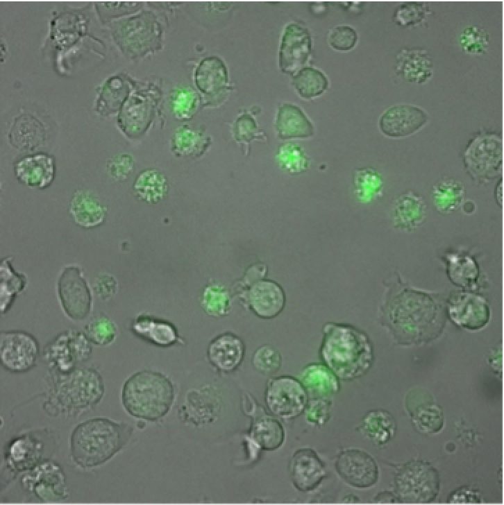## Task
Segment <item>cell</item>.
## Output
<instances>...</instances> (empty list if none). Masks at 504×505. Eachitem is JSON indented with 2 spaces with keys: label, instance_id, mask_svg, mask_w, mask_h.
<instances>
[{
  "label": "cell",
  "instance_id": "obj_1",
  "mask_svg": "<svg viewBox=\"0 0 504 505\" xmlns=\"http://www.w3.org/2000/svg\"><path fill=\"white\" fill-rule=\"evenodd\" d=\"M48 392L43 409L52 416L76 417L102 400L105 386L101 373L91 366H80L67 374L49 372Z\"/></svg>",
  "mask_w": 504,
  "mask_h": 505
},
{
  "label": "cell",
  "instance_id": "obj_2",
  "mask_svg": "<svg viewBox=\"0 0 504 505\" xmlns=\"http://www.w3.org/2000/svg\"><path fill=\"white\" fill-rule=\"evenodd\" d=\"M323 333L320 357L339 379L352 380L369 370L373 348L364 332L352 325L328 323Z\"/></svg>",
  "mask_w": 504,
  "mask_h": 505
},
{
  "label": "cell",
  "instance_id": "obj_3",
  "mask_svg": "<svg viewBox=\"0 0 504 505\" xmlns=\"http://www.w3.org/2000/svg\"><path fill=\"white\" fill-rule=\"evenodd\" d=\"M133 431L131 424L106 417L83 421L71 434V459L82 469L101 465L126 445Z\"/></svg>",
  "mask_w": 504,
  "mask_h": 505
},
{
  "label": "cell",
  "instance_id": "obj_4",
  "mask_svg": "<svg viewBox=\"0 0 504 505\" xmlns=\"http://www.w3.org/2000/svg\"><path fill=\"white\" fill-rule=\"evenodd\" d=\"M174 388L164 374L142 370L124 383L121 399L125 411L132 417L155 422L165 417L174 402Z\"/></svg>",
  "mask_w": 504,
  "mask_h": 505
},
{
  "label": "cell",
  "instance_id": "obj_5",
  "mask_svg": "<svg viewBox=\"0 0 504 505\" xmlns=\"http://www.w3.org/2000/svg\"><path fill=\"white\" fill-rule=\"evenodd\" d=\"M109 24L114 43L130 60L142 58L162 49L163 28L151 10H142Z\"/></svg>",
  "mask_w": 504,
  "mask_h": 505
},
{
  "label": "cell",
  "instance_id": "obj_6",
  "mask_svg": "<svg viewBox=\"0 0 504 505\" xmlns=\"http://www.w3.org/2000/svg\"><path fill=\"white\" fill-rule=\"evenodd\" d=\"M464 169L478 184L499 177L503 169V139L500 134L480 131L469 139L462 153Z\"/></svg>",
  "mask_w": 504,
  "mask_h": 505
},
{
  "label": "cell",
  "instance_id": "obj_7",
  "mask_svg": "<svg viewBox=\"0 0 504 505\" xmlns=\"http://www.w3.org/2000/svg\"><path fill=\"white\" fill-rule=\"evenodd\" d=\"M162 96L155 83H136L117 115V125L129 138H137L148 130Z\"/></svg>",
  "mask_w": 504,
  "mask_h": 505
},
{
  "label": "cell",
  "instance_id": "obj_8",
  "mask_svg": "<svg viewBox=\"0 0 504 505\" xmlns=\"http://www.w3.org/2000/svg\"><path fill=\"white\" fill-rule=\"evenodd\" d=\"M395 495L401 503L426 504L439 494L440 478L437 469L427 461L411 460L394 477Z\"/></svg>",
  "mask_w": 504,
  "mask_h": 505
},
{
  "label": "cell",
  "instance_id": "obj_9",
  "mask_svg": "<svg viewBox=\"0 0 504 505\" xmlns=\"http://www.w3.org/2000/svg\"><path fill=\"white\" fill-rule=\"evenodd\" d=\"M92 352V343L83 332L68 329L45 345L42 357L49 372L67 374L88 361Z\"/></svg>",
  "mask_w": 504,
  "mask_h": 505
},
{
  "label": "cell",
  "instance_id": "obj_10",
  "mask_svg": "<svg viewBox=\"0 0 504 505\" xmlns=\"http://www.w3.org/2000/svg\"><path fill=\"white\" fill-rule=\"evenodd\" d=\"M267 410L279 419L289 420L305 412L309 397L301 381L289 375L269 378L264 389Z\"/></svg>",
  "mask_w": 504,
  "mask_h": 505
},
{
  "label": "cell",
  "instance_id": "obj_11",
  "mask_svg": "<svg viewBox=\"0 0 504 505\" xmlns=\"http://www.w3.org/2000/svg\"><path fill=\"white\" fill-rule=\"evenodd\" d=\"M242 409L251 418L247 433L249 447L256 450L274 451L283 446L285 431L280 421L250 393L242 397Z\"/></svg>",
  "mask_w": 504,
  "mask_h": 505
},
{
  "label": "cell",
  "instance_id": "obj_12",
  "mask_svg": "<svg viewBox=\"0 0 504 505\" xmlns=\"http://www.w3.org/2000/svg\"><path fill=\"white\" fill-rule=\"evenodd\" d=\"M21 487L43 503L57 502L69 497L65 474L61 465L51 459L43 460L21 476Z\"/></svg>",
  "mask_w": 504,
  "mask_h": 505
},
{
  "label": "cell",
  "instance_id": "obj_13",
  "mask_svg": "<svg viewBox=\"0 0 504 505\" xmlns=\"http://www.w3.org/2000/svg\"><path fill=\"white\" fill-rule=\"evenodd\" d=\"M58 300L65 314L72 320H83L91 312L92 296L81 269L76 265L65 266L56 284Z\"/></svg>",
  "mask_w": 504,
  "mask_h": 505
},
{
  "label": "cell",
  "instance_id": "obj_14",
  "mask_svg": "<svg viewBox=\"0 0 504 505\" xmlns=\"http://www.w3.org/2000/svg\"><path fill=\"white\" fill-rule=\"evenodd\" d=\"M40 355L37 339L24 330H6L0 333V362L12 373H24L32 370Z\"/></svg>",
  "mask_w": 504,
  "mask_h": 505
},
{
  "label": "cell",
  "instance_id": "obj_15",
  "mask_svg": "<svg viewBox=\"0 0 504 505\" xmlns=\"http://www.w3.org/2000/svg\"><path fill=\"white\" fill-rule=\"evenodd\" d=\"M335 469L339 477L350 486L368 489L379 479V469L373 457L367 452L346 448L337 455Z\"/></svg>",
  "mask_w": 504,
  "mask_h": 505
},
{
  "label": "cell",
  "instance_id": "obj_16",
  "mask_svg": "<svg viewBox=\"0 0 504 505\" xmlns=\"http://www.w3.org/2000/svg\"><path fill=\"white\" fill-rule=\"evenodd\" d=\"M429 119L428 112L420 106L396 104L383 112L378 120V127L385 136L402 139L419 132Z\"/></svg>",
  "mask_w": 504,
  "mask_h": 505
},
{
  "label": "cell",
  "instance_id": "obj_17",
  "mask_svg": "<svg viewBox=\"0 0 504 505\" xmlns=\"http://www.w3.org/2000/svg\"><path fill=\"white\" fill-rule=\"evenodd\" d=\"M311 51L312 38L309 30L297 23L287 24L281 37L278 52L280 71L294 76L303 67Z\"/></svg>",
  "mask_w": 504,
  "mask_h": 505
},
{
  "label": "cell",
  "instance_id": "obj_18",
  "mask_svg": "<svg viewBox=\"0 0 504 505\" xmlns=\"http://www.w3.org/2000/svg\"><path fill=\"white\" fill-rule=\"evenodd\" d=\"M287 469L293 486L302 493L316 490L327 475L324 461L310 447L296 450L289 460Z\"/></svg>",
  "mask_w": 504,
  "mask_h": 505
},
{
  "label": "cell",
  "instance_id": "obj_19",
  "mask_svg": "<svg viewBox=\"0 0 504 505\" xmlns=\"http://www.w3.org/2000/svg\"><path fill=\"white\" fill-rule=\"evenodd\" d=\"M47 444L38 432L28 431L12 438L4 452V461L13 473L31 470L45 456Z\"/></svg>",
  "mask_w": 504,
  "mask_h": 505
},
{
  "label": "cell",
  "instance_id": "obj_20",
  "mask_svg": "<svg viewBox=\"0 0 504 505\" xmlns=\"http://www.w3.org/2000/svg\"><path fill=\"white\" fill-rule=\"evenodd\" d=\"M448 314L459 327L470 331H478L489 323L490 310L482 296L471 292L460 291L449 298Z\"/></svg>",
  "mask_w": 504,
  "mask_h": 505
},
{
  "label": "cell",
  "instance_id": "obj_21",
  "mask_svg": "<svg viewBox=\"0 0 504 505\" xmlns=\"http://www.w3.org/2000/svg\"><path fill=\"white\" fill-rule=\"evenodd\" d=\"M243 296L249 308L255 316L263 319L278 316L286 302L282 287L270 280H256L248 286Z\"/></svg>",
  "mask_w": 504,
  "mask_h": 505
},
{
  "label": "cell",
  "instance_id": "obj_22",
  "mask_svg": "<svg viewBox=\"0 0 504 505\" xmlns=\"http://www.w3.org/2000/svg\"><path fill=\"white\" fill-rule=\"evenodd\" d=\"M13 172L20 183L31 188L44 189L54 180L56 161L52 155L46 153L27 155L15 162Z\"/></svg>",
  "mask_w": 504,
  "mask_h": 505
},
{
  "label": "cell",
  "instance_id": "obj_23",
  "mask_svg": "<svg viewBox=\"0 0 504 505\" xmlns=\"http://www.w3.org/2000/svg\"><path fill=\"white\" fill-rule=\"evenodd\" d=\"M245 355L243 341L236 334L225 332L215 337L207 349V358L217 370L230 373L242 364Z\"/></svg>",
  "mask_w": 504,
  "mask_h": 505
},
{
  "label": "cell",
  "instance_id": "obj_24",
  "mask_svg": "<svg viewBox=\"0 0 504 505\" xmlns=\"http://www.w3.org/2000/svg\"><path fill=\"white\" fill-rule=\"evenodd\" d=\"M433 69L432 60L424 49L405 47L396 55L395 73L403 81L425 84L432 78Z\"/></svg>",
  "mask_w": 504,
  "mask_h": 505
},
{
  "label": "cell",
  "instance_id": "obj_25",
  "mask_svg": "<svg viewBox=\"0 0 504 505\" xmlns=\"http://www.w3.org/2000/svg\"><path fill=\"white\" fill-rule=\"evenodd\" d=\"M136 83L124 74L108 78L97 89L94 107L96 112L106 117L118 113Z\"/></svg>",
  "mask_w": 504,
  "mask_h": 505
},
{
  "label": "cell",
  "instance_id": "obj_26",
  "mask_svg": "<svg viewBox=\"0 0 504 505\" xmlns=\"http://www.w3.org/2000/svg\"><path fill=\"white\" fill-rule=\"evenodd\" d=\"M194 83L197 89L209 98H215L226 92L228 73L224 60L217 55L203 58L195 69Z\"/></svg>",
  "mask_w": 504,
  "mask_h": 505
},
{
  "label": "cell",
  "instance_id": "obj_27",
  "mask_svg": "<svg viewBox=\"0 0 504 505\" xmlns=\"http://www.w3.org/2000/svg\"><path fill=\"white\" fill-rule=\"evenodd\" d=\"M74 222L84 229H93L106 221L107 208L91 191L78 189L73 194L68 208Z\"/></svg>",
  "mask_w": 504,
  "mask_h": 505
},
{
  "label": "cell",
  "instance_id": "obj_28",
  "mask_svg": "<svg viewBox=\"0 0 504 505\" xmlns=\"http://www.w3.org/2000/svg\"><path fill=\"white\" fill-rule=\"evenodd\" d=\"M426 205L418 194L409 190L400 195L392 208L394 227L404 232H412L424 221Z\"/></svg>",
  "mask_w": 504,
  "mask_h": 505
},
{
  "label": "cell",
  "instance_id": "obj_29",
  "mask_svg": "<svg viewBox=\"0 0 504 505\" xmlns=\"http://www.w3.org/2000/svg\"><path fill=\"white\" fill-rule=\"evenodd\" d=\"M131 329L138 338L158 347H170L178 341L177 330L171 323L151 316H138Z\"/></svg>",
  "mask_w": 504,
  "mask_h": 505
},
{
  "label": "cell",
  "instance_id": "obj_30",
  "mask_svg": "<svg viewBox=\"0 0 504 505\" xmlns=\"http://www.w3.org/2000/svg\"><path fill=\"white\" fill-rule=\"evenodd\" d=\"M276 129L280 139L308 138L314 135L312 123L297 105L285 103L277 112Z\"/></svg>",
  "mask_w": 504,
  "mask_h": 505
},
{
  "label": "cell",
  "instance_id": "obj_31",
  "mask_svg": "<svg viewBox=\"0 0 504 505\" xmlns=\"http://www.w3.org/2000/svg\"><path fill=\"white\" fill-rule=\"evenodd\" d=\"M13 257L6 256L0 262V312H8L21 293L28 286L27 276L17 271L12 264Z\"/></svg>",
  "mask_w": 504,
  "mask_h": 505
},
{
  "label": "cell",
  "instance_id": "obj_32",
  "mask_svg": "<svg viewBox=\"0 0 504 505\" xmlns=\"http://www.w3.org/2000/svg\"><path fill=\"white\" fill-rule=\"evenodd\" d=\"M8 138L10 144L20 150H33L45 139L44 127L34 116L23 114L14 121Z\"/></svg>",
  "mask_w": 504,
  "mask_h": 505
},
{
  "label": "cell",
  "instance_id": "obj_33",
  "mask_svg": "<svg viewBox=\"0 0 504 505\" xmlns=\"http://www.w3.org/2000/svg\"><path fill=\"white\" fill-rule=\"evenodd\" d=\"M339 379L324 363H312L302 372V380L309 399H327L339 387Z\"/></svg>",
  "mask_w": 504,
  "mask_h": 505
},
{
  "label": "cell",
  "instance_id": "obj_34",
  "mask_svg": "<svg viewBox=\"0 0 504 505\" xmlns=\"http://www.w3.org/2000/svg\"><path fill=\"white\" fill-rule=\"evenodd\" d=\"M360 431L376 445L387 443L394 436L396 423L392 416L387 411L373 409L364 416Z\"/></svg>",
  "mask_w": 504,
  "mask_h": 505
},
{
  "label": "cell",
  "instance_id": "obj_35",
  "mask_svg": "<svg viewBox=\"0 0 504 505\" xmlns=\"http://www.w3.org/2000/svg\"><path fill=\"white\" fill-rule=\"evenodd\" d=\"M431 194L437 210L442 214H451L462 203L464 187L458 180L445 178L434 185Z\"/></svg>",
  "mask_w": 504,
  "mask_h": 505
},
{
  "label": "cell",
  "instance_id": "obj_36",
  "mask_svg": "<svg viewBox=\"0 0 504 505\" xmlns=\"http://www.w3.org/2000/svg\"><path fill=\"white\" fill-rule=\"evenodd\" d=\"M210 144V139L201 131L185 125L180 127L171 139V150L178 156H198Z\"/></svg>",
  "mask_w": 504,
  "mask_h": 505
},
{
  "label": "cell",
  "instance_id": "obj_37",
  "mask_svg": "<svg viewBox=\"0 0 504 505\" xmlns=\"http://www.w3.org/2000/svg\"><path fill=\"white\" fill-rule=\"evenodd\" d=\"M447 273L456 286L474 289L478 282L479 268L476 262L466 255L447 257Z\"/></svg>",
  "mask_w": 504,
  "mask_h": 505
},
{
  "label": "cell",
  "instance_id": "obj_38",
  "mask_svg": "<svg viewBox=\"0 0 504 505\" xmlns=\"http://www.w3.org/2000/svg\"><path fill=\"white\" fill-rule=\"evenodd\" d=\"M167 180L164 176L154 169L142 171L133 183L136 196L147 203H157L167 192Z\"/></svg>",
  "mask_w": 504,
  "mask_h": 505
},
{
  "label": "cell",
  "instance_id": "obj_39",
  "mask_svg": "<svg viewBox=\"0 0 504 505\" xmlns=\"http://www.w3.org/2000/svg\"><path fill=\"white\" fill-rule=\"evenodd\" d=\"M199 93L190 85H180L169 93V105L174 117L185 121L192 119L200 108Z\"/></svg>",
  "mask_w": 504,
  "mask_h": 505
},
{
  "label": "cell",
  "instance_id": "obj_40",
  "mask_svg": "<svg viewBox=\"0 0 504 505\" xmlns=\"http://www.w3.org/2000/svg\"><path fill=\"white\" fill-rule=\"evenodd\" d=\"M292 85L303 99H310L322 94L328 87V80L320 70L303 67L292 77Z\"/></svg>",
  "mask_w": 504,
  "mask_h": 505
},
{
  "label": "cell",
  "instance_id": "obj_41",
  "mask_svg": "<svg viewBox=\"0 0 504 505\" xmlns=\"http://www.w3.org/2000/svg\"><path fill=\"white\" fill-rule=\"evenodd\" d=\"M83 332L92 344L108 346L116 339L118 329L116 323L108 316L99 314L85 325Z\"/></svg>",
  "mask_w": 504,
  "mask_h": 505
},
{
  "label": "cell",
  "instance_id": "obj_42",
  "mask_svg": "<svg viewBox=\"0 0 504 505\" xmlns=\"http://www.w3.org/2000/svg\"><path fill=\"white\" fill-rule=\"evenodd\" d=\"M430 13L431 9L428 2H403L394 10L392 21L400 28H411L422 24Z\"/></svg>",
  "mask_w": 504,
  "mask_h": 505
},
{
  "label": "cell",
  "instance_id": "obj_43",
  "mask_svg": "<svg viewBox=\"0 0 504 505\" xmlns=\"http://www.w3.org/2000/svg\"><path fill=\"white\" fill-rule=\"evenodd\" d=\"M410 413L414 425L419 431L435 433L442 429L444 418L440 407L436 404L430 402L417 404Z\"/></svg>",
  "mask_w": 504,
  "mask_h": 505
},
{
  "label": "cell",
  "instance_id": "obj_44",
  "mask_svg": "<svg viewBox=\"0 0 504 505\" xmlns=\"http://www.w3.org/2000/svg\"><path fill=\"white\" fill-rule=\"evenodd\" d=\"M488 32L476 25L464 28L460 33L458 42L462 51L469 55H483L489 45Z\"/></svg>",
  "mask_w": 504,
  "mask_h": 505
},
{
  "label": "cell",
  "instance_id": "obj_45",
  "mask_svg": "<svg viewBox=\"0 0 504 505\" xmlns=\"http://www.w3.org/2000/svg\"><path fill=\"white\" fill-rule=\"evenodd\" d=\"M203 309L212 316H222L230 309V299L228 291L218 284H211L205 288L201 296Z\"/></svg>",
  "mask_w": 504,
  "mask_h": 505
},
{
  "label": "cell",
  "instance_id": "obj_46",
  "mask_svg": "<svg viewBox=\"0 0 504 505\" xmlns=\"http://www.w3.org/2000/svg\"><path fill=\"white\" fill-rule=\"evenodd\" d=\"M251 363L258 373L264 375H271L277 373L281 368L282 356L273 345L264 344L254 351Z\"/></svg>",
  "mask_w": 504,
  "mask_h": 505
},
{
  "label": "cell",
  "instance_id": "obj_47",
  "mask_svg": "<svg viewBox=\"0 0 504 505\" xmlns=\"http://www.w3.org/2000/svg\"><path fill=\"white\" fill-rule=\"evenodd\" d=\"M142 2H96V11L103 23H110L116 19L133 15L141 10Z\"/></svg>",
  "mask_w": 504,
  "mask_h": 505
},
{
  "label": "cell",
  "instance_id": "obj_48",
  "mask_svg": "<svg viewBox=\"0 0 504 505\" xmlns=\"http://www.w3.org/2000/svg\"><path fill=\"white\" fill-rule=\"evenodd\" d=\"M358 41V34L355 29L348 25H339L332 29L328 42L335 50L348 51L352 50Z\"/></svg>",
  "mask_w": 504,
  "mask_h": 505
},
{
  "label": "cell",
  "instance_id": "obj_49",
  "mask_svg": "<svg viewBox=\"0 0 504 505\" xmlns=\"http://www.w3.org/2000/svg\"><path fill=\"white\" fill-rule=\"evenodd\" d=\"M234 137L238 142H250L259 137L255 119L248 113L240 115L233 127Z\"/></svg>",
  "mask_w": 504,
  "mask_h": 505
},
{
  "label": "cell",
  "instance_id": "obj_50",
  "mask_svg": "<svg viewBox=\"0 0 504 505\" xmlns=\"http://www.w3.org/2000/svg\"><path fill=\"white\" fill-rule=\"evenodd\" d=\"M330 407L327 399H309L305 411L307 420L315 425H324L329 420Z\"/></svg>",
  "mask_w": 504,
  "mask_h": 505
},
{
  "label": "cell",
  "instance_id": "obj_51",
  "mask_svg": "<svg viewBox=\"0 0 504 505\" xmlns=\"http://www.w3.org/2000/svg\"><path fill=\"white\" fill-rule=\"evenodd\" d=\"M118 282L111 274L101 273L98 275L92 284L95 294L101 300H109L115 296L118 291Z\"/></svg>",
  "mask_w": 504,
  "mask_h": 505
},
{
  "label": "cell",
  "instance_id": "obj_52",
  "mask_svg": "<svg viewBox=\"0 0 504 505\" xmlns=\"http://www.w3.org/2000/svg\"><path fill=\"white\" fill-rule=\"evenodd\" d=\"M133 166V159L128 154L115 156L110 160L107 164L109 173L112 178L118 180L126 178L131 173Z\"/></svg>",
  "mask_w": 504,
  "mask_h": 505
},
{
  "label": "cell",
  "instance_id": "obj_53",
  "mask_svg": "<svg viewBox=\"0 0 504 505\" xmlns=\"http://www.w3.org/2000/svg\"><path fill=\"white\" fill-rule=\"evenodd\" d=\"M446 502L453 504H476L480 503L481 499L478 490L462 486L451 493Z\"/></svg>",
  "mask_w": 504,
  "mask_h": 505
},
{
  "label": "cell",
  "instance_id": "obj_54",
  "mask_svg": "<svg viewBox=\"0 0 504 505\" xmlns=\"http://www.w3.org/2000/svg\"><path fill=\"white\" fill-rule=\"evenodd\" d=\"M375 503H401L396 495L388 491L377 494L373 499Z\"/></svg>",
  "mask_w": 504,
  "mask_h": 505
},
{
  "label": "cell",
  "instance_id": "obj_55",
  "mask_svg": "<svg viewBox=\"0 0 504 505\" xmlns=\"http://www.w3.org/2000/svg\"><path fill=\"white\" fill-rule=\"evenodd\" d=\"M494 195L497 205L501 207L503 205V180L501 178L499 179L495 187Z\"/></svg>",
  "mask_w": 504,
  "mask_h": 505
},
{
  "label": "cell",
  "instance_id": "obj_56",
  "mask_svg": "<svg viewBox=\"0 0 504 505\" xmlns=\"http://www.w3.org/2000/svg\"><path fill=\"white\" fill-rule=\"evenodd\" d=\"M343 501L346 502V503H357L359 501V499L357 496H354L353 495H349L348 496H346Z\"/></svg>",
  "mask_w": 504,
  "mask_h": 505
}]
</instances>
